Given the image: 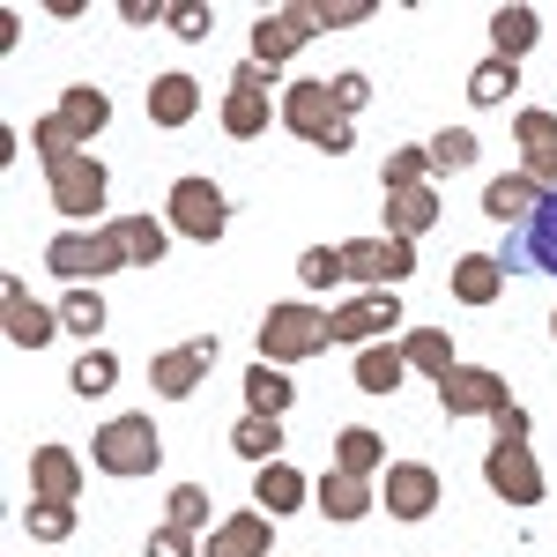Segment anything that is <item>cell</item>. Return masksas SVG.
<instances>
[{"mask_svg":"<svg viewBox=\"0 0 557 557\" xmlns=\"http://www.w3.org/2000/svg\"><path fill=\"white\" fill-rule=\"evenodd\" d=\"M89 461H97L104 475H120V483H141V475L164 469V438H157V424H149L141 409H127V417L97 424V438H89Z\"/></svg>","mask_w":557,"mask_h":557,"instance_id":"obj_1","label":"cell"},{"mask_svg":"<svg viewBox=\"0 0 557 557\" xmlns=\"http://www.w3.org/2000/svg\"><path fill=\"white\" fill-rule=\"evenodd\" d=\"M112 127V97L97 83H75V89H60V104L38 120V157H52V149H83V141H97V134Z\"/></svg>","mask_w":557,"mask_h":557,"instance_id":"obj_2","label":"cell"},{"mask_svg":"<svg viewBox=\"0 0 557 557\" xmlns=\"http://www.w3.org/2000/svg\"><path fill=\"white\" fill-rule=\"evenodd\" d=\"M327 343H335V327L320 305H268V320H260V364H305Z\"/></svg>","mask_w":557,"mask_h":557,"instance_id":"obj_3","label":"cell"},{"mask_svg":"<svg viewBox=\"0 0 557 557\" xmlns=\"http://www.w3.org/2000/svg\"><path fill=\"white\" fill-rule=\"evenodd\" d=\"M283 127L305 134V141L327 149V157H349V149H357V127L335 112V89L327 83H290L283 89Z\"/></svg>","mask_w":557,"mask_h":557,"instance_id":"obj_4","label":"cell"},{"mask_svg":"<svg viewBox=\"0 0 557 557\" xmlns=\"http://www.w3.org/2000/svg\"><path fill=\"white\" fill-rule=\"evenodd\" d=\"M45 186H52V209H60V215H104L112 172H104V157L52 149V157H45Z\"/></svg>","mask_w":557,"mask_h":557,"instance_id":"obj_5","label":"cell"},{"mask_svg":"<svg viewBox=\"0 0 557 557\" xmlns=\"http://www.w3.org/2000/svg\"><path fill=\"white\" fill-rule=\"evenodd\" d=\"M45 268L60 275V283H97V275H112V268H127V246H120V231L104 223V231H60L52 246H45Z\"/></svg>","mask_w":557,"mask_h":557,"instance_id":"obj_6","label":"cell"},{"mask_svg":"<svg viewBox=\"0 0 557 557\" xmlns=\"http://www.w3.org/2000/svg\"><path fill=\"white\" fill-rule=\"evenodd\" d=\"M268 89H275V67H231V83H223V134L231 141H260V134L275 127V104H268Z\"/></svg>","mask_w":557,"mask_h":557,"instance_id":"obj_7","label":"cell"},{"mask_svg":"<svg viewBox=\"0 0 557 557\" xmlns=\"http://www.w3.org/2000/svg\"><path fill=\"white\" fill-rule=\"evenodd\" d=\"M498 260H506V275H550L557 283V194H543L535 215L513 223V238L498 246Z\"/></svg>","mask_w":557,"mask_h":557,"instance_id":"obj_8","label":"cell"},{"mask_svg":"<svg viewBox=\"0 0 557 557\" xmlns=\"http://www.w3.org/2000/svg\"><path fill=\"white\" fill-rule=\"evenodd\" d=\"M164 215H172L178 238H201V246L231 231V201H223V186H215V178H178L172 201H164Z\"/></svg>","mask_w":557,"mask_h":557,"instance_id":"obj_9","label":"cell"},{"mask_svg":"<svg viewBox=\"0 0 557 557\" xmlns=\"http://www.w3.org/2000/svg\"><path fill=\"white\" fill-rule=\"evenodd\" d=\"M483 475H491V491H498L506 506H543V498H550L543 461L528 454V438H498V446L483 454Z\"/></svg>","mask_w":557,"mask_h":557,"instance_id":"obj_10","label":"cell"},{"mask_svg":"<svg viewBox=\"0 0 557 557\" xmlns=\"http://www.w3.org/2000/svg\"><path fill=\"white\" fill-rule=\"evenodd\" d=\"M513 394H506V380L491 372V364H454L446 380H438V409L454 417V424H469V417H498Z\"/></svg>","mask_w":557,"mask_h":557,"instance_id":"obj_11","label":"cell"},{"mask_svg":"<svg viewBox=\"0 0 557 557\" xmlns=\"http://www.w3.org/2000/svg\"><path fill=\"white\" fill-rule=\"evenodd\" d=\"M343 268H349V283L386 290V283H409L417 275V246H401V238H349Z\"/></svg>","mask_w":557,"mask_h":557,"instance_id":"obj_12","label":"cell"},{"mask_svg":"<svg viewBox=\"0 0 557 557\" xmlns=\"http://www.w3.org/2000/svg\"><path fill=\"white\" fill-rule=\"evenodd\" d=\"M215 357H223V343H215V335H194V343H178V349H157V364H149V386H157L164 401H186L194 386L209 380Z\"/></svg>","mask_w":557,"mask_h":557,"instance_id":"obj_13","label":"cell"},{"mask_svg":"<svg viewBox=\"0 0 557 557\" xmlns=\"http://www.w3.org/2000/svg\"><path fill=\"white\" fill-rule=\"evenodd\" d=\"M380 506L394 520H431L438 513V469L431 461H394L380 475Z\"/></svg>","mask_w":557,"mask_h":557,"instance_id":"obj_14","label":"cell"},{"mask_svg":"<svg viewBox=\"0 0 557 557\" xmlns=\"http://www.w3.org/2000/svg\"><path fill=\"white\" fill-rule=\"evenodd\" d=\"M327 327H335V343H380V335L401 327V298L394 290H357L349 305L327 312Z\"/></svg>","mask_w":557,"mask_h":557,"instance_id":"obj_15","label":"cell"},{"mask_svg":"<svg viewBox=\"0 0 557 557\" xmlns=\"http://www.w3.org/2000/svg\"><path fill=\"white\" fill-rule=\"evenodd\" d=\"M513 141H520V172L557 194V112H543V104H520Z\"/></svg>","mask_w":557,"mask_h":557,"instance_id":"obj_16","label":"cell"},{"mask_svg":"<svg viewBox=\"0 0 557 557\" xmlns=\"http://www.w3.org/2000/svg\"><path fill=\"white\" fill-rule=\"evenodd\" d=\"M320 30V15L312 8H283V15H253V60L260 67H283L305 38Z\"/></svg>","mask_w":557,"mask_h":557,"instance_id":"obj_17","label":"cell"},{"mask_svg":"<svg viewBox=\"0 0 557 557\" xmlns=\"http://www.w3.org/2000/svg\"><path fill=\"white\" fill-rule=\"evenodd\" d=\"M0 298H8L0 312H8V343H15V349H45L52 335H60V312H45V305L30 298V290H23L15 275L0 283Z\"/></svg>","mask_w":557,"mask_h":557,"instance_id":"obj_18","label":"cell"},{"mask_svg":"<svg viewBox=\"0 0 557 557\" xmlns=\"http://www.w3.org/2000/svg\"><path fill=\"white\" fill-rule=\"evenodd\" d=\"M194 112H201V83H194L186 67H164V75L149 83V120L172 134V127H186Z\"/></svg>","mask_w":557,"mask_h":557,"instance_id":"obj_19","label":"cell"},{"mask_svg":"<svg viewBox=\"0 0 557 557\" xmlns=\"http://www.w3.org/2000/svg\"><path fill=\"white\" fill-rule=\"evenodd\" d=\"M312 506L327 520H364L372 506H380V491L364 483V475H343V469H327L320 483H312Z\"/></svg>","mask_w":557,"mask_h":557,"instance_id":"obj_20","label":"cell"},{"mask_svg":"<svg viewBox=\"0 0 557 557\" xmlns=\"http://www.w3.org/2000/svg\"><path fill=\"white\" fill-rule=\"evenodd\" d=\"M431 223H438V194H431V186H401V194H386V238L417 246Z\"/></svg>","mask_w":557,"mask_h":557,"instance_id":"obj_21","label":"cell"},{"mask_svg":"<svg viewBox=\"0 0 557 557\" xmlns=\"http://www.w3.org/2000/svg\"><path fill=\"white\" fill-rule=\"evenodd\" d=\"M30 483H38L45 506H75L83 469H75V454H67V446H38V454H30Z\"/></svg>","mask_w":557,"mask_h":557,"instance_id":"obj_22","label":"cell"},{"mask_svg":"<svg viewBox=\"0 0 557 557\" xmlns=\"http://www.w3.org/2000/svg\"><path fill=\"white\" fill-rule=\"evenodd\" d=\"M305 498H312V483H305L290 461H268V469L253 475V513H283V520H290Z\"/></svg>","mask_w":557,"mask_h":557,"instance_id":"obj_23","label":"cell"},{"mask_svg":"<svg viewBox=\"0 0 557 557\" xmlns=\"http://www.w3.org/2000/svg\"><path fill=\"white\" fill-rule=\"evenodd\" d=\"M543 194H550V186H535V178H528V172H520V164H513V172H498V178H491V186H483V209L498 215V223H528Z\"/></svg>","mask_w":557,"mask_h":557,"instance_id":"obj_24","label":"cell"},{"mask_svg":"<svg viewBox=\"0 0 557 557\" xmlns=\"http://www.w3.org/2000/svg\"><path fill=\"white\" fill-rule=\"evenodd\" d=\"M290 401H298V386H290L283 364H253V372H246V417L283 424V417H290Z\"/></svg>","mask_w":557,"mask_h":557,"instance_id":"obj_25","label":"cell"},{"mask_svg":"<svg viewBox=\"0 0 557 557\" xmlns=\"http://www.w3.org/2000/svg\"><path fill=\"white\" fill-rule=\"evenodd\" d=\"M535 38H543V15H535V8H491V52H498V60H528V52H535Z\"/></svg>","mask_w":557,"mask_h":557,"instance_id":"obj_26","label":"cell"},{"mask_svg":"<svg viewBox=\"0 0 557 557\" xmlns=\"http://www.w3.org/2000/svg\"><path fill=\"white\" fill-rule=\"evenodd\" d=\"M498 290H506V260L498 253H461L454 260V298L461 305H498Z\"/></svg>","mask_w":557,"mask_h":557,"instance_id":"obj_27","label":"cell"},{"mask_svg":"<svg viewBox=\"0 0 557 557\" xmlns=\"http://www.w3.org/2000/svg\"><path fill=\"white\" fill-rule=\"evenodd\" d=\"M335 469H343V475H386L394 461H386V446H380V431H372V424H343V431H335Z\"/></svg>","mask_w":557,"mask_h":557,"instance_id":"obj_28","label":"cell"},{"mask_svg":"<svg viewBox=\"0 0 557 557\" xmlns=\"http://www.w3.org/2000/svg\"><path fill=\"white\" fill-rule=\"evenodd\" d=\"M401 357H409V372H424L431 386H438L446 372H454V364H461V357H454V335H446V327H409V335H401Z\"/></svg>","mask_w":557,"mask_h":557,"instance_id":"obj_29","label":"cell"},{"mask_svg":"<svg viewBox=\"0 0 557 557\" xmlns=\"http://www.w3.org/2000/svg\"><path fill=\"white\" fill-rule=\"evenodd\" d=\"M201 557H268V513H231L201 543Z\"/></svg>","mask_w":557,"mask_h":557,"instance_id":"obj_30","label":"cell"},{"mask_svg":"<svg viewBox=\"0 0 557 557\" xmlns=\"http://www.w3.org/2000/svg\"><path fill=\"white\" fill-rule=\"evenodd\" d=\"M401 380H409L401 343H364V349H357V386H364V394H394Z\"/></svg>","mask_w":557,"mask_h":557,"instance_id":"obj_31","label":"cell"},{"mask_svg":"<svg viewBox=\"0 0 557 557\" xmlns=\"http://www.w3.org/2000/svg\"><path fill=\"white\" fill-rule=\"evenodd\" d=\"M112 231H120V246H127L134 268H157V260H164V223H157V215H120Z\"/></svg>","mask_w":557,"mask_h":557,"instance_id":"obj_32","label":"cell"},{"mask_svg":"<svg viewBox=\"0 0 557 557\" xmlns=\"http://www.w3.org/2000/svg\"><path fill=\"white\" fill-rule=\"evenodd\" d=\"M112 386H120V357H112L104 343H89L83 357H75V394L97 401V394H112Z\"/></svg>","mask_w":557,"mask_h":557,"instance_id":"obj_33","label":"cell"},{"mask_svg":"<svg viewBox=\"0 0 557 557\" xmlns=\"http://www.w3.org/2000/svg\"><path fill=\"white\" fill-rule=\"evenodd\" d=\"M513 83H520V67L491 52V60H483V67L469 75V104H506V97H513Z\"/></svg>","mask_w":557,"mask_h":557,"instance_id":"obj_34","label":"cell"},{"mask_svg":"<svg viewBox=\"0 0 557 557\" xmlns=\"http://www.w3.org/2000/svg\"><path fill=\"white\" fill-rule=\"evenodd\" d=\"M231 446H238L246 461H260V469H268V461H283V424H268V417H246V424L231 431Z\"/></svg>","mask_w":557,"mask_h":557,"instance_id":"obj_35","label":"cell"},{"mask_svg":"<svg viewBox=\"0 0 557 557\" xmlns=\"http://www.w3.org/2000/svg\"><path fill=\"white\" fill-rule=\"evenodd\" d=\"M104 312H112V305L97 298V290H67V298H60V327H75V335H97V327H104Z\"/></svg>","mask_w":557,"mask_h":557,"instance_id":"obj_36","label":"cell"},{"mask_svg":"<svg viewBox=\"0 0 557 557\" xmlns=\"http://www.w3.org/2000/svg\"><path fill=\"white\" fill-rule=\"evenodd\" d=\"M469 164H475V134L469 127L431 134V172H469Z\"/></svg>","mask_w":557,"mask_h":557,"instance_id":"obj_37","label":"cell"},{"mask_svg":"<svg viewBox=\"0 0 557 557\" xmlns=\"http://www.w3.org/2000/svg\"><path fill=\"white\" fill-rule=\"evenodd\" d=\"M298 283H305V290H327V283H349L343 246H312V253L298 260Z\"/></svg>","mask_w":557,"mask_h":557,"instance_id":"obj_38","label":"cell"},{"mask_svg":"<svg viewBox=\"0 0 557 557\" xmlns=\"http://www.w3.org/2000/svg\"><path fill=\"white\" fill-rule=\"evenodd\" d=\"M424 178H431V149H394L386 172H380V186H386V194H401V186H424Z\"/></svg>","mask_w":557,"mask_h":557,"instance_id":"obj_39","label":"cell"},{"mask_svg":"<svg viewBox=\"0 0 557 557\" xmlns=\"http://www.w3.org/2000/svg\"><path fill=\"white\" fill-rule=\"evenodd\" d=\"M23 528H30V535H38V543H67V535H75V506H30V513H23Z\"/></svg>","mask_w":557,"mask_h":557,"instance_id":"obj_40","label":"cell"},{"mask_svg":"<svg viewBox=\"0 0 557 557\" xmlns=\"http://www.w3.org/2000/svg\"><path fill=\"white\" fill-rule=\"evenodd\" d=\"M172 528H186V535L209 528V491H201V483H178L172 491Z\"/></svg>","mask_w":557,"mask_h":557,"instance_id":"obj_41","label":"cell"},{"mask_svg":"<svg viewBox=\"0 0 557 557\" xmlns=\"http://www.w3.org/2000/svg\"><path fill=\"white\" fill-rule=\"evenodd\" d=\"M209 30H215V15H209V8H201V0H178V8H172V38L201 45V38H209Z\"/></svg>","mask_w":557,"mask_h":557,"instance_id":"obj_42","label":"cell"},{"mask_svg":"<svg viewBox=\"0 0 557 557\" xmlns=\"http://www.w3.org/2000/svg\"><path fill=\"white\" fill-rule=\"evenodd\" d=\"M335 112H343V120H357V112H364V104H372V83H364V75H335Z\"/></svg>","mask_w":557,"mask_h":557,"instance_id":"obj_43","label":"cell"},{"mask_svg":"<svg viewBox=\"0 0 557 557\" xmlns=\"http://www.w3.org/2000/svg\"><path fill=\"white\" fill-rule=\"evenodd\" d=\"M312 15H320V30H349V23L372 15V0H327V8H312Z\"/></svg>","mask_w":557,"mask_h":557,"instance_id":"obj_44","label":"cell"},{"mask_svg":"<svg viewBox=\"0 0 557 557\" xmlns=\"http://www.w3.org/2000/svg\"><path fill=\"white\" fill-rule=\"evenodd\" d=\"M149 557H201V550H194V535H186V528H172V520H164V528L149 535Z\"/></svg>","mask_w":557,"mask_h":557,"instance_id":"obj_45","label":"cell"},{"mask_svg":"<svg viewBox=\"0 0 557 557\" xmlns=\"http://www.w3.org/2000/svg\"><path fill=\"white\" fill-rule=\"evenodd\" d=\"M120 15H127L134 30H141V23H172V8H157V0H120Z\"/></svg>","mask_w":557,"mask_h":557,"instance_id":"obj_46","label":"cell"},{"mask_svg":"<svg viewBox=\"0 0 557 557\" xmlns=\"http://www.w3.org/2000/svg\"><path fill=\"white\" fill-rule=\"evenodd\" d=\"M491 424H498V438H528V409H520V401H506Z\"/></svg>","mask_w":557,"mask_h":557,"instance_id":"obj_47","label":"cell"},{"mask_svg":"<svg viewBox=\"0 0 557 557\" xmlns=\"http://www.w3.org/2000/svg\"><path fill=\"white\" fill-rule=\"evenodd\" d=\"M550 335H557V312H550Z\"/></svg>","mask_w":557,"mask_h":557,"instance_id":"obj_48","label":"cell"}]
</instances>
